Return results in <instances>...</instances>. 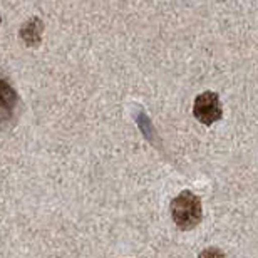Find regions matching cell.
Wrapping results in <instances>:
<instances>
[{
    "mask_svg": "<svg viewBox=\"0 0 258 258\" xmlns=\"http://www.w3.org/2000/svg\"><path fill=\"white\" fill-rule=\"evenodd\" d=\"M42 32H44V22L39 17H32L20 29V39L24 40V44L27 47H37L40 44V39H42Z\"/></svg>",
    "mask_w": 258,
    "mask_h": 258,
    "instance_id": "277c9868",
    "label": "cell"
},
{
    "mask_svg": "<svg viewBox=\"0 0 258 258\" xmlns=\"http://www.w3.org/2000/svg\"><path fill=\"white\" fill-rule=\"evenodd\" d=\"M136 122H138V126H139V129L143 131V134L146 136L149 141L151 143H154V139H156V133H154V129H153V124H151V121H149V117L144 114L143 111H139V114H138V117H136Z\"/></svg>",
    "mask_w": 258,
    "mask_h": 258,
    "instance_id": "5b68a950",
    "label": "cell"
},
{
    "mask_svg": "<svg viewBox=\"0 0 258 258\" xmlns=\"http://www.w3.org/2000/svg\"><path fill=\"white\" fill-rule=\"evenodd\" d=\"M198 258H226L225 256V253L221 250H218V248H205L203 251L200 253V256Z\"/></svg>",
    "mask_w": 258,
    "mask_h": 258,
    "instance_id": "8992f818",
    "label": "cell"
},
{
    "mask_svg": "<svg viewBox=\"0 0 258 258\" xmlns=\"http://www.w3.org/2000/svg\"><path fill=\"white\" fill-rule=\"evenodd\" d=\"M19 109V96L7 79L0 77V127L12 126Z\"/></svg>",
    "mask_w": 258,
    "mask_h": 258,
    "instance_id": "3957f363",
    "label": "cell"
},
{
    "mask_svg": "<svg viewBox=\"0 0 258 258\" xmlns=\"http://www.w3.org/2000/svg\"><path fill=\"white\" fill-rule=\"evenodd\" d=\"M171 216L179 230H193L203 218L201 200L191 191H181L171 201Z\"/></svg>",
    "mask_w": 258,
    "mask_h": 258,
    "instance_id": "6da1fadb",
    "label": "cell"
},
{
    "mask_svg": "<svg viewBox=\"0 0 258 258\" xmlns=\"http://www.w3.org/2000/svg\"><path fill=\"white\" fill-rule=\"evenodd\" d=\"M193 114L205 126H211L216 121H220L221 116H223V109H221V101L218 94H215L211 91H206L203 94H200L195 99Z\"/></svg>",
    "mask_w": 258,
    "mask_h": 258,
    "instance_id": "7a4b0ae2",
    "label": "cell"
},
{
    "mask_svg": "<svg viewBox=\"0 0 258 258\" xmlns=\"http://www.w3.org/2000/svg\"><path fill=\"white\" fill-rule=\"evenodd\" d=\"M0 22H2V17H0Z\"/></svg>",
    "mask_w": 258,
    "mask_h": 258,
    "instance_id": "52a82bcc",
    "label": "cell"
}]
</instances>
